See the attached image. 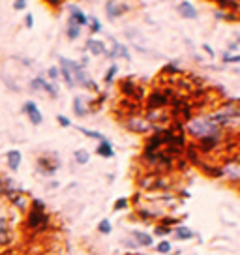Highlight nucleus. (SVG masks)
Wrapping results in <instances>:
<instances>
[{"instance_id": "27", "label": "nucleus", "mask_w": 240, "mask_h": 255, "mask_svg": "<svg viewBox=\"0 0 240 255\" xmlns=\"http://www.w3.org/2000/svg\"><path fill=\"white\" fill-rule=\"evenodd\" d=\"M13 8H15V9H24V8H26V2H24V0H17V2H13Z\"/></svg>"}, {"instance_id": "14", "label": "nucleus", "mask_w": 240, "mask_h": 255, "mask_svg": "<svg viewBox=\"0 0 240 255\" xmlns=\"http://www.w3.org/2000/svg\"><path fill=\"white\" fill-rule=\"evenodd\" d=\"M111 56H122V58H126V60H129L128 49L124 47V45H120L119 41H115V49H113Z\"/></svg>"}, {"instance_id": "8", "label": "nucleus", "mask_w": 240, "mask_h": 255, "mask_svg": "<svg viewBox=\"0 0 240 255\" xmlns=\"http://www.w3.org/2000/svg\"><path fill=\"white\" fill-rule=\"evenodd\" d=\"M72 21L77 26H83V24H87L88 23V19H87V15L81 11V8H77V6H72Z\"/></svg>"}, {"instance_id": "22", "label": "nucleus", "mask_w": 240, "mask_h": 255, "mask_svg": "<svg viewBox=\"0 0 240 255\" xmlns=\"http://www.w3.org/2000/svg\"><path fill=\"white\" fill-rule=\"evenodd\" d=\"M117 70H119V68H117L115 64H113L111 68H109V72H107V75H105V81H107V83H111V81H113V77H115V73H117Z\"/></svg>"}, {"instance_id": "5", "label": "nucleus", "mask_w": 240, "mask_h": 255, "mask_svg": "<svg viewBox=\"0 0 240 255\" xmlns=\"http://www.w3.org/2000/svg\"><path fill=\"white\" fill-rule=\"evenodd\" d=\"M126 8H128L126 4H119V2H107V4H105L107 15L113 17V19H115V17H119V15H122V13L126 11Z\"/></svg>"}, {"instance_id": "3", "label": "nucleus", "mask_w": 240, "mask_h": 255, "mask_svg": "<svg viewBox=\"0 0 240 255\" xmlns=\"http://www.w3.org/2000/svg\"><path fill=\"white\" fill-rule=\"evenodd\" d=\"M45 222H47V216H45V210H43V203L36 199L34 201L32 212L28 216V225L34 227V229H38L41 225H45Z\"/></svg>"}, {"instance_id": "6", "label": "nucleus", "mask_w": 240, "mask_h": 255, "mask_svg": "<svg viewBox=\"0 0 240 255\" xmlns=\"http://www.w3.org/2000/svg\"><path fill=\"white\" fill-rule=\"evenodd\" d=\"M178 11L186 19H195L197 17V9L193 8V4H190V2H180L178 4Z\"/></svg>"}, {"instance_id": "9", "label": "nucleus", "mask_w": 240, "mask_h": 255, "mask_svg": "<svg viewBox=\"0 0 240 255\" xmlns=\"http://www.w3.org/2000/svg\"><path fill=\"white\" fill-rule=\"evenodd\" d=\"M167 104V96L161 94V92H154L150 98H148V105L150 107H163Z\"/></svg>"}, {"instance_id": "30", "label": "nucleus", "mask_w": 240, "mask_h": 255, "mask_svg": "<svg viewBox=\"0 0 240 255\" xmlns=\"http://www.w3.org/2000/svg\"><path fill=\"white\" fill-rule=\"evenodd\" d=\"M49 75H51L53 79H56V77H58V70H56V68H51V70H49Z\"/></svg>"}, {"instance_id": "26", "label": "nucleus", "mask_w": 240, "mask_h": 255, "mask_svg": "<svg viewBox=\"0 0 240 255\" xmlns=\"http://www.w3.org/2000/svg\"><path fill=\"white\" fill-rule=\"evenodd\" d=\"M126 205H128V199H119L117 201V205H115V210H120V208H126Z\"/></svg>"}, {"instance_id": "20", "label": "nucleus", "mask_w": 240, "mask_h": 255, "mask_svg": "<svg viewBox=\"0 0 240 255\" xmlns=\"http://www.w3.org/2000/svg\"><path fill=\"white\" fill-rule=\"evenodd\" d=\"M68 36H70L72 40H75V38L79 36V26H77V24L73 23V21L70 23V28H68Z\"/></svg>"}, {"instance_id": "2", "label": "nucleus", "mask_w": 240, "mask_h": 255, "mask_svg": "<svg viewBox=\"0 0 240 255\" xmlns=\"http://www.w3.org/2000/svg\"><path fill=\"white\" fill-rule=\"evenodd\" d=\"M60 62L66 64V68L70 70V73H73V77H75V81L77 83H81L83 87H87V88H92V90H98L96 87V83L92 79H87V75H85V72H83V66L77 62H72V60H68V58H60ZM72 77V79H73ZM73 81V83H75Z\"/></svg>"}, {"instance_id": "18", "label": "nucleus", "mask_w": 240, "mask_h": 255, "mask_svg": "<svg viewBox=\"0 0 240 255\" xmlns=\"http://www.w3.org/2000/svg\"><path fill=\"white\" fill-rule=\"evenodd\" d=\"M73 109H75V113H77L79 117H85V107H83V98H75V102H73Z\"/></svg>"}, {"instance_id": "21", "label": "nucleus", "mask_w": 240, "mask_h": 255, "mask_svg": "<svg viewBox=\"0 0 240 255\" xmlns=\"http://www.w3.org/2000/svg\"><path fill=\"white\" fill-rule=\"evenodd\" d=\"M98 229H100V233H105V235H109V233L113 231L111 223H109V220H104V222L98 225Z\"/></svg>"}, {"instance_id": "7", "label": "nucleus", "mask_w": 240, "mask_h": 255, "mask_svg": "<svg viewBox=\"0 0 240 255\" xmlns=\"http://www.w3.org/2000/svg\"><path fill=\"white\" fill-rule=\"evenodd\" d=\"M30 85H32V87H30L32 90H40V88H41V90H45V92H49L51 96H56V90H55V88L51 87V85H49V83H47L45 79H41V77H38V79H34L32 83H30Z\"/></svg>"}, {"instance_id": "25", "label": "nucleus", "mask_w": 240, "mask_h": 255, "mask_svg": "<svg viewBox=\"0 0 240 255\" xmlns=\"http://www.w3.org/2000/svg\"><path fill=\"white\" fill-rule=\"evenodd\" d=\"M169 250H171L169 242H161L160 246H158V252H161V254H169Z\"/></svg>"}, {"instance_id": "10", "label": "nucleus", "mask_w": 240, "mask_h": 255, "mask_svg": "<svg viewBox=\"0 0 240 255\" xmlns=\"http://www.w3.org/2000/svg\"><path fill=\"white\" fill-rule=\"evenodd\" d=\"M8 165L11 171H17L21 165V152L19 150H9L8 152Z\"/></svg>"}, {"instance_id": "24", "label": "nucleus", "mask_w": 240, "mask_h": 255, "mask_svg": "<svg viewBox=\"0 0 240 255\" xmlns=\"http://www.w3.org/2000/svg\"><path fill=\"white\" fill-rule=\"evenodd\" d=\"M56 120H58V124H60V126H64V128H68L70 124H72V122H70V119H66V117H62V115H58V117H56Z\"/></svg>"}, {"instance_id": "15", "label": "nucleus", "mask_w": 240, "mask_h": 255, "mask_svg": "<svg viewBox=\"0 0 240 255\" xmlns=\"http://www.w3.org/2000/svg\"><path fill=\"white\" fill-rule=\"evenodd\" d=\"M193 237V233L188 229V227H178L176 229V239H180V240H190Z\"/></svg>"}, {"instance_id": "13", "label": "nucleus", "mask_w": 240, "mask_h": 255, "mask_svg": "<svg viewBox=\"0 0 240 255\" xmlns=\"http://www.w3.org/2000/svg\"><path fill=\"white\" fill-rule=\"evenodd\" d=\"M133 239H135L141 246H152V237H150V235H146V233L135 231L133 233Z\"/></svg>"}, {"instance_id": "16", "label": "nucleus", "mask_w": 240, "mask_h": 255, "mask_svg": "<svg viewBox=\"0 0 240 255\" xmlns=\"http://www.w3.org/2000/svg\"><path fill=\"white\" fill-rule=\"evenodd\" d=\"M60 64H62V62H60ZM60 73H62V75H64L66 85H68V87L72 88V87H73V79H72V73H70V70H68V68H66V64H62V68H60Z\"/></svg>"}, {"instance_id": "29", "label": "nucleus", "mask_w": 240, "mask_h": 255, "mask_svg": "<svg viewBox=\"0 0 240 255\" xmlns=\"http://www.w3.org/2000/svg\"><path fill=\"white\" fill-rule=\"evenodd\" d=\"M167 233H169L167 227H158V229H156V235H160V237H163V235H167Z\"/></svg>"}, {"instance_id": "1", "label": "nucleus", "mask_w": 240, "mask_h": 255, "mask_svg": "<svg viewBox=\"0 0 240 255\" xmlns=\"http://www.w3.org/2000/svg\"><path fill=\"white\" fill-rule=\"evenodd\" d=\"M190 131L197 137H214L218 133V126L210 119H197L190 124Z\"/></svg>"}, {"instance_id": "11", "label": "nucleus", "mask_w": 240, "mask_h": 255, "mask_svg": "<svg viewBox=\"0 0 240 255\" xmlns=\"http://www.w3.org/2000/svg\"><path fill=\"white\" fill-rule=\"evenodd\" d=\"M87 47L90 49L92 55H102V53H105V43L100 40H88Z\"/></svg>"}, {"instance_id": "23", "label": "nucleus", "mask_w": 240, "mask_h": 255, "mask_svg": "<svg viewBox=\"0 0 240 255\" xmlns=\"http://www.w3.org/2000/svg\"><path fill=\"white\" fill-rule=\"evenodd\" d=\"M8 233V227H6V222L0 218V240H4V235Z\"/></svg>"}, {"instance_id": "4", "label": "nucleus", "mask_w": 240, "mask_h": 255, "mask_svg": "<svg viewBox=\"0 0 240 255\" xmlns=\"http://www.w3.org/2000/svg\"><path fill=\"white\" fill-rule=\"evenodd\" d=\"M24 113L28 115V119H30V122H32V124H41L43 117H41L40 109L36 107V104H34V102H26V105H24Z\"/></svg>"}, {"instance_id": "12", "label": "nucleus", "mask_w": 240, "mask_h": 255, "mask_svg": "<svg viewBox=\"0 0 240 255\" xmlns=\"http://www.w3.org/2000/svg\"><path fill=\"white\" fill-rule=\"evenodd\" d=\"M98 154H100V156H104V158H113V156H115V152H113V144L109 143L107 139H104L102 144L98 146Z\"/></svg>"}, {"instance_id": "17", "label": "nucleus", "mask_w": 240, "mask_h": 255, "mask_svg": "<svg viewBox=\"0 0 240 255\" xmlns=\"http://www.w3.org/2000/svg\"><path fill=\"white\" fill-rule=\"evenodd\" d=\"M75 159H77V163L85 165L88 159H90V156H88L87 150H77V152H75Z\"/></svg>"}, {"instance_id": "28", "label": "nucleus", "mask_w": 240, "mask_h": 255, "mask_svg": "<svg viewBox=\"0 0 240 255\" xmlns=\"http://www.w3.org/2000/svg\"><path fill=\"white\" fill-rule=\"evenodd\" d=\"M90 21H92V30L94 32L102 30V26H100V21H98V19H90Z\"/></svg>"}, {"instance_id": "19", "label": "nucleus", "mask_w": 240, "mask_h": 255, "mask_svg": "<svg viewBox=\"0 0 240 255\" xmlns=\"http://www.w3.org/2000/svg\"><path fill=\"white\" fill-rule=\"evenodd\" d=\"M81 133H85V135L92 137V139H100V141H104L105 137L102 135V133H98V131H90V129H85V128H77Z\"/></svg>"}, {"instance_id": "32", "label": "nucleus", "mask_w": 240, "mask_h": 255, "mask_svg": "<svg viewBox=\"0 0 240 255\" xmlns=\"http://www.w3.org/2000/svg\"><path fill=\"white\" fill-rule=\"evenodd\" d=\"M0 191H2V188H0Z\"/></svg>"}, {"instance_id": "31", "label": "nucleus", "mask_w": 240, "mask_h": 255, "mask_svg": "<svg viewBox=\"0 0 240 255\" xmlns=\"http://www.w3.org/2000/svg\"><path fill=\"white\" fill-rule=\"evenodd\" d=\"M32 23H34L32 15H26V26H28V28H30V26H32Z\"/></svg>"}]
</instances>
